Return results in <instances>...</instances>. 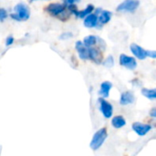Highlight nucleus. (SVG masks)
I'll use <instances>...</instances> for the list:
<instances>
[{"mask_svg": "<svg viewBox=\"0 0 156 156\" xmlns=\"http://www.w3.org/2000/svg\"><path fill=\"white\" fill-rule=\"evenodd\" d=\"M150 115L153 117V118H155L156 117V108H153L150 112Z\"/></svg>", "mask_w": 156, "mask_h": 156, "instance_id": "24", "label": "nucleus"}, {"mask_svg": "<svg viewBox=\"0 0 156 156\" xmlns=\"http://www.w3.org/2000/svg\"><path fill=\"white\" fill-rule=\"evenodd\" d=\"M119 60H120V64L128 69L133 70V69H136V67H137V61L133 57H130L125 54H121Z\"/></svg>", "mask_w": 156, "mask_h": 156, "instance_id": "6", "label": "nucleus"}, {"mask_svg": "<svg viewBox=\"0 0 156 156\" xmlns=\"http://www.w3.org/2000/svg\"><path fill=\"white\" fill-rule=\"evenodd\" d=\"M152 129H153V127L150 124H145V123H141V122H134L133 124V130L139 136L146 135Z\"/></svg>", "mask_w": 156, "mask_h": 156, "instance_id": "8", "label": "nucleus"}, {"mask_svg": "<svg viewBox=\"0 0 156 156\" xmlns=\"http://www.w3.org/2000/svg\"><path fill=\"white\" fill-rule=\"evenodd\" d=\"M7 17V12L5 8H0V22H3Z\"/></svg>", "mask_w": 156, "mask_h": 156, "instance_id": "19", "label": "nucleus"}, {"mask_svg": "<svg viewBox=\"0 0 156 156\" xmlns=\"http://www.w3.org/2000/svg\"><path fill=\"white\" fill-rule=\"evenodd\" d=\"M113 65H114V58L112 55H110L103 61V66L107 67V68H112V67H113Z\"/></svg>", "mask_w": 156, "mask_h": 156, "instance_id": "18", "label": "nucleus"}, {"mask_svg": "<svg viewBox=\"0 0 156 156\" xmlns=\"http://www.w3.org/2000/svg\"><path fill=\"white\" fill-rule=\"evenodd\" d=\"M134 100H135V97H134L133 93L132 91L128 90V91H124L122 93L121 99H120V103L122 106H126V105L133 103Z\"/></svg>", "mask_w": 156, "mask_h": 156, "instance_id": "12", "label": "nucleus"}, {"mask_svg": "<svg viewBox=\"0 0 156 156\" xmlns=\"http://www.w3.org/2000/svg\"><path fill=\"white\" fill-rule=\"evenodd\" d=\"M147 57H150L152 58H155L156 51H154V50H147Z\"/></svg>", "mask_w": 156, "mask_h": 156, "instance_id": "23", "label": "nucleus"}, {"mask_svg": "<svg viewBox=\"0 0 156 156\" xmlns=\"http://www.w3.org/2000/svg\"><path fill=\"white\" fill-rule=\"evenodd\" d=\"M32 1H37V0H31V2H32Z\"/></svg>", "mask_w": 156, "mask_h": 156, "instance_id": "25", "label": "nucleus"}, {"mask_svg": "<svg viewBox=\"0 0 156 156\" xmlns=\"http://www.w3.org/2000/svg\"><path fill=\"white\" fill-rule=\"evenodd\" d=\"M80 0H63V2H64V5H75V4H77V3H79Z\"/></svg>", "mask_w": 156, "mask_h": 156, "instance_id": "22", "label": "nucleus"}, {"mask_svg": "<svg viewBox=\"0 0 156 156\" xmlns=\"http://www.w3.org/2000/svg\"><path fill=\"white\" fill-rule=\"evenodd\" d=\"M10 16L16 21H26L30 17V9L24 3H18L14 7V13Z\"/></svg>", "mask_w": 156, "mask_h": 156, "instance_id": "1", "label": "nucleus"}, {"mask_svg": "<svg viewBox=\"0 0 156 156\" xmlns=\"http://www.w3.org/2000/svg\"><path fill=\"white\" fill-rule=\"evenodd\" d=\"M126 124V121L125 119L121 116V115H118V116H114L112 120V125L115 128V129H120L123 126H125Z\"/></svg>", "mask_w": 156, "mask_h": 156, "instance_id": "16", "label": "nucleus"}, {"mask_svg": "<svg viewBox=\"0 0 156 156\" xmlns=\"http://www.w3.org/2000/svg\"><path fill=\"white\" fill-rule=\"evenodd\" d=\"M99 103H100V110H101L102 115L107 119L111 118L112 116V112H113L112 105L103 98L99 99Z\"/></svg>", "mask_w": 156, "mask_h": 156, "instance_id": "7", "label": "nucleus"}, {"mask_svg": "<svg viewBox=\"0 0 156 156\" xmlns=\"http://www.w3.org/2000/svg\"><path fill=\"white\" fill-rule=\"evenodd\" d=\"M99 37L97 36H94V35H90V36H87L84 39H83V45L86 47V48H91V47H94L95 45L98 44L99 42Z\"/></svg>", "mask_w": 156, "mask_h": 156, "instance_id": "15", "label": "nucleus"}, {"mask_svg": "<svg viewBox=\"0 0 156 156\" xmlns=\"http://www.w3.org/2000/svg\"><path fill=\"white\" fill-rule=\"evenodd\" d=\"M107 136H108V133H107L106 128H101L99 131H97L94 133L92 140L90 141V148L93 151H97L98 149H100L104 144L105 140L107 139Z\"/></svg>", "mask_w": 156, "mask_h": 156, "instance_id": "2", "label": "nucleus"}, {"mask_svg": "<svg viewBox=\"0 0 156 156\" xmlns=\"http://www.w3.org/2000/svg\"><path fill=\"white\" fill-rule=\"evenodd\" d=\"M67 5L64 4H58V3H52L49 4L48 6H46V11L52 16H59L65 15Z\"/></svg>", "mask_w": 156, "mask_h": 156, "instance_id": "4", "label": "nucleus"}, {"mask_svg": "<svg viewBox=\"0 0 156 156\" xmlns=\"http://www.w3.org/2000/svg\"><path fill=\"white\" fill-rule=\"evenodd\" d=\"M89 52V59H91L96 64H101L102 61V52L100 50V48L91 47L88 48Z\"/></svg>", "mask_w": 156, "mask_h": 156, "instance_id": "10", "label": "nucleus"}, {"mask_svg": "<svg viewBox=\"0 0 156 156\" xmlns=\"http://www.w3.org/2000/svg\"><path fill=\"white\" fill-rule=\"evenodd\" d=\"M142 93L144 97H146L149 100H155L156 99V90L155 89H146L144 88L142 90Z\"/></svg>", "mask_w": 156, "mask_h": 156, "instance_id": "17", "label": "nucleus"}, {"mask_svg": "<svg viewBox=\"0 0 156 156\" xmlns=\"http://www.w3.org/2000/svg\"><path fill=\"white\" fill-rule=\"evenodd\" d=\"M130 48H131V51L132 53L139 59L141 60H144L147 58V50L144 49V48H142L141 46L135 44V43H133L131 44L130 46Z\"/></svg>", "mask_w": 156, "mask_h": 156, "instance_id": "9", "label": "nucleus"}, {"mask_svg": "<svg viewBox=\"0 0 156 156\" xmlns=\"http://www.w3.org/2000/svg\"><path fill=\"white\" fill-rule=\"evenodd\" d=\"M13 43H14V37H13V36H8L6 37V39H5V46L6 47H9Z\"/></svg>", "mask_w": 156, "mask_h": 156, "instance_id": "21", "label": "nucleus"}, {"mask_svg": "<svg viewBox=\"0 0 156 156\" xmlns=\"http://www.w3.org/2000/svg\"><path fill=\"white\" fill-rule=\"evenodd\" d=\"M96 15H99L98 16L97 27H101V26L110 22L112 16V13L109 10H103L101 8H98L96 10Z\"/></svg>", "mask_w": 156, "mask_h": 156, "instance_id": "5", "label": "nucleus"}, {"mask_svg": "<svg viewBox=\"0 0 156 156\" xmlns=\"http://www.w3.org/2000/svg\"><path fill=\"white\" fill-rule=\"evenodd\" d=\"M75 48L76 50L78 51V54H79V57L83 59V60H87L89 59V52H88V48H86L82 41L79 40L76 42L75 44Z\"/></svg>", "mask_w": 156, "mask_h": 156, "instance_id": "11", "label": "nucleus"}, {"mask_svg": "<svg viewBox=\"0 0 156 156\" xmlns=\"http://www.w3.org/2000/svg\"><path fill=\"white\" fill-rule=\"evenodd\" d=\"M73 37V34L71 32H65V33H62L59 37V39H68V38H70Z\"/></svg>", "mask_w": 156, "mask_h": 156, "instance_id": "20", "label": "nucleus"}, {"mask_svg": "<svg viewBox=\"0 0 156 156\" xmlns=\"http://www.w3.org/2000/svg\"><path fill=\"white\" fill-rule=\"evenodd\" d=\"M139 5H140L139 0H124L116 7V10L118 12L133 13L137 10Z\"/></svg>", "mask_w": 156, "mask_h": 156, "instance_id": "3", "label": "nucleus"}, {"mask_svg": "<svg viewBox=\"0 0 156 156\" xmlns=\"http://www.w3.org/2000/svg\"><path fill=\"white\" fill-rule=\"evenodd\" d=\"M112 88V84L110 82V81H103L101 85V90L99 91L100 95L105 99V98H108L109 95H110V90Z\"/></svg>", "mask_w": 156, "mask_h": 156, "instance_id": "14", "label": "nucleus"}, {"mask_svg": "<svg viewBox=\"0 0 156 156\" xmlns=\"http://www.w3.org/2000/svg\"><path fill=\"white\" fill-rule=\"evenodd\" d=\"M84 26L88 28H92V27H96L97 24H98V15L90 13V15H88L87 16H85L84 19Z\"/></svg>", "mask_w": 156, "mask_h": 156, "instance_id": "13", "label": "nucleus"}]
</instances>
